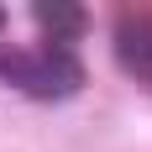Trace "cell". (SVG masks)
I'll use <instances>...</instances> for the list:
<instances>
[{"label":"cell","instance_id":"cell-2","mask_svg":"<svg viewBox=\"0 0 152 152\" xmlns=\"http://www.w3.org/2000/svg\"><path fill=\"white\" fill-rule=\"evenodd\" d=\"M31 16L42 21V31H47L58 47L89 31V11H84L79 0H37V5H31Z\"/></svg>","mask_w":152,"mask_h":152},{"label":"cell","instance_id":"cell-4","mask_svg":"<svg viewBox=\"0 0 152 152\" xmlns=\"http://www.w3.org/2000/svg\"><path fill=\"white\" fill-rule=\"evenodd\" d=\"M31 68H37V53H26V47H0V79L5 84H21L26 89Z\"/></svg>","mask_w":152,"mask_h":152},{"label":"cell","instance_id":"cell-6","mask_svg":"<svg viewBox=\"0 0 152 152\" xmlns=\"http://www.w3.org/2000/svg\"><path fill=\"white\" fill-rule=\"evenodd\" d=\"M0 26H5V5H0Z\"/></svg>","mask_w":152,"mask_h":152},{"label":"cell","instance_id":"cell-3","mask_svg":"<svg viewBox=\"0 0 152 152\" xmlns=\"http://www.w3.org/2000/svg\"><path fill=\"white\" fill-rule=\"evenodd\" d=\"M115 58H121L131 74L152 58V16L147 11H126L121 21H115Z\"/></svg>","mask_w":152,"mask_h":152},{"label":"cell","instance_id":"cell-1","mask_svg":"<svg viewBox=\"0 0 152 152\" xmlns=\"http://www.w3.org/2000/svg\"><path fill=\"white\" fill-rule=\"evenodd\" d=\"M84 89V63L68 53V47L47 42L42 53H37V68H31L26 79V94H37V100H63V94Z\"/></svg>","mask_w":152,"mask_h":152},{"label":"cell","instance_id":"cell-5","mask_svg":"<svg viewBox=\"0 0 152 152\" xmlns=\"http://www.w3.org/2000/svg\"><path fill=\"white\" fill-rule=\"evenodd\" d=\"M137 79H142V84H147V89H152V58H147V63H142V68H137Z\"/></svg>","mask_w":152,"mask_h":152}]
</instances>
